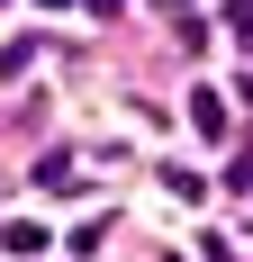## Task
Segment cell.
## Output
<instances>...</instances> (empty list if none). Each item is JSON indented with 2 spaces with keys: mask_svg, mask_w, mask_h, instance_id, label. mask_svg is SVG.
Wrapping results in <instances>:
<instances>
[{
  "mask_svg": "<svg viewBox=\"0 0 253 262\" xmlns=\"http://www.w3.org/2000/svg\"><path fill=\"white\" fill-rule=\"evenodd\" d=\"M190 118H199V136H226V100H217L208 81H199V91H190Z\"/></svg>",
  "mask_w": 253,
  "mask_h": 262,
  "instance_id": "1",
  "label": "cell"
},
{
  "mask_svg": "<svg viewBox=\"0 0 253 262\" xmlns=\"http://www.w3.org/2000/svg\"><path fill=\"white\" fill-rule=\"evenodd\" d=\"M0 244H9V253H46V226H36V217H18V226H0Z\"/></svg>",
  "mask_w": 253,
  "mask_h": 262,
  "instance_id": "2",
  "label": "cell"
},
{
  "mask_svg": "<svg viewBox=\"0 0 253 262\" xmlns=\"http://www.w3.org/2000/svg\"><path fill=\"white\" fill-rule=\"evenodd\" d=\"M226 181H235V190H244V181H253V145H244V154H235V172H226Z\"/></svg>",
  "mask_w": 253,
  "mask_h": 262,
  "instance_id": "3",
  "label": "cell"
}]
</instances>
